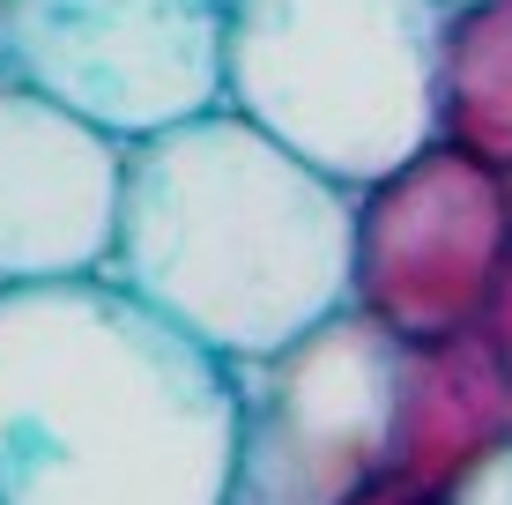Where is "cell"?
Returning <instances> with one entry per match:
<instances>
[{
  "instance_id": "6da1fadb",
  "label": "cell",
  "mask_w": 512,
  "mask_h": 505,
  "mask_svg": "<svg viewBox=\"0 0 512 505\" xmlns=\"http://www.w3.org/2000/svg\"><path fill=\"white\" fill-rule=\"evenodd\" d=\"M231 364L112 275L0 290V505H223Z\"/></svg>"
},
{
  "instance_id": "7a4b0ae2",
  "label": "cell",
  "mask_w": 512,
  "mask_h": 505,
  "mask_svg": "<svg viewBox=\"0 0 512 505\" xmlns=\"http://www.w3.org/2000/svg\"><path fill=\"white\" fill-rule=\"evenodd\" d=\"M349 208V186L216 104L127 142L104 275L238 364L349 305Z\"/></svg>"
},
{
  "instance_id": "3957f363",
  "label": "cell",
  "mask_w": 512,
  "mask_h": 505,
  "mask_svg": "<svg viewBox=\"0 0 512 505\" xmlns=\"http://www.w3.org/2000/svg\"><path fill=\"white\" fill-rule=\"evenodd\" d=\"M446 0H223V104L334 186H372L438 134Z\"/></svg>"
},
{
  "instance_id": "277c9868",
  "label": "cell",
  "mask_w": 512,
  "mask_h": 505,
  "mask_svg": "<svg viewBox=\"0 0 512 505\" xmlns=\"http://www.w3.org/2000/svg\"><path fill=\"white\" fill-rule=\"evenodd\" d=\"M401 342L364 312H327L231 364L223 505H342L379 483Z\"/></svg>"
},
{
  "instance_id": "5b68a950",
  "label": "cell",
  "mask_w": 512,
  "mask_h": 505,
  "mask_svg": "<svg viewBox=\"0 0 512 505\" xmlns=\"http://www.w3.org/2000/svg\"><path fill=\"white\" fill-rule=\"evenodd\" d=\"M0 82L112 142L223 104V0H0Z\"/></svg>"
},
{
  "instance_id": "8992f818",
  "label": "cell",
  "mask_w": 512,
  "mask_h": 505,
  "mask_svg": "<svg viewBox=\"0 0 512 505\" xmlns=\"http://www.w3.org/2000/svg\"><path fill=\"white\" fill-rule=\"evenodd\" d=\"M512 253L498 171L475 156L423 142L357 186L349 208V312L394 342H438L475 327L498 260Z\"/></svg>"
},
{
  "instance_id": "52a82bcc",
  "label": "cell",
  "mask_w": 512,
  "mask_h": 505,
  "mask_svg": "<svg viewBox=\"0 0 512 505\" xmlns=\"http://www.w3.org/2000/svg\"><path fill=\"white\" fill-rule=\"evenodd\" d=\"M127 142L0 82V290L104 275Z\"/></svg>"
},
{
  "instance_id": "ba28073f",
  "label": "cell",
  "mask_w": 512,
  "mask_h": 505,
  "mask_svg": "<svg viewBox=\"0 0 512 505\" xmlns=\"http://www.w3.org/2000/svg\"><path fill=\"white\" fill-rule=\"evenodd\" d=\"M498 439H512L505 416V357L475 327L438 342H401L394 364V416H386V461L379 483L401 498L446 505Z\"/></svg>"
},
{
  "instance_id": "9c48e42d",
  "label": "cell",
  "mask_w": 512,
  "mask_h": 505,
  "mask_svg": "<svg viewBox=\"0 0 512 505\" xmlns=\"http://www.w3.org/2000/svg\"><path fill=\"white\" fill-rule=\"evenodd\" d=\"M431 142L512 164V0H461L438 30V82H431Z\"/></svg>"
},
{
  "instance_id": "30bf717a",
  "label": "cell",
  "mask_w": 512,
  "mask_h": 505,
  "mask_svg": "<svg viewBox=\"0 0 512 505\" xmlns=\"http://www.w3.org/2000/svg\"><path fill=\"white\" fill-rule=\"evenodd\" d=\"M446 505H512V439L490 446V454L446 491Z\"/></svg>"
},
{
  "instance_id": "8fae6325",
  "label": "cell",
  "mask_w": 512,
  "mask_h": 505,
  "mask_svg": "<svg viewBox=\"0 0 512 505\" xmlns=\"http://www.w3.org/2000/svg\"><path fill=\"white\" fill-rule=\"evenodd\" d=\"M475 335H483L498 357H512V253L498 260V283H490L483 312H475Z\"/></svg>"
},
{
  "instance_id": "7c38bea8",
  "label": "cell",
  "mask_w": 512,
  "mask_h": 505,
  "mask_svg": "<svg viewBox=\"0 0 512 505\" xmlns=\"http://www.w3.org/2000/svg\"><path fill=\"white\" fill-rule=\"evenodd\" d=\"M342 505H423V498H401V491H386V483H372V491H357V498H342Z\"/></svg>"
},
{
  "instance_id": "4fadbf2b",
  "label": "cell",
  "mask_w": 512,
  "mask_h": 505,
  "mask_svg": "<svg viewBox=\"0 0 512 505\" xmlns=\"http://www.w3.org/2000/svg\"><path fill=\"white\" fill-rule=\"evenodd\" d=\"M498 201H505V231H512V164H498Z\"/></svg>"
},
{
  "instance_id": "5bb4252c",
  "label": "cell",
  "mask_w": 512,
  "mask_h": 505,
  "mask_svg": "<svg viewBox=\"0 0 512 505\" xmlns=\"http://www.w3.org/2000/svg\"><path fill=\"white\" fill-rule=\"evenodd\" d=\"M505 416H512V357H505Z\"/></svg>"
},
{
  "instance_id": "9a60e30c",
  "label": "cell",
  "mask_w": 512,
  "mask_h": 505,
  "mask_svg": "<svg viewBox=\"0 0 512 505\" xmlns=\"http://www.w3.org/2000/svg\"><path fill=\"white\" fill-rule=\"evenodd\" d=\"M446 8H461V0H446Z\"/></svg>"
}]
</instances>
